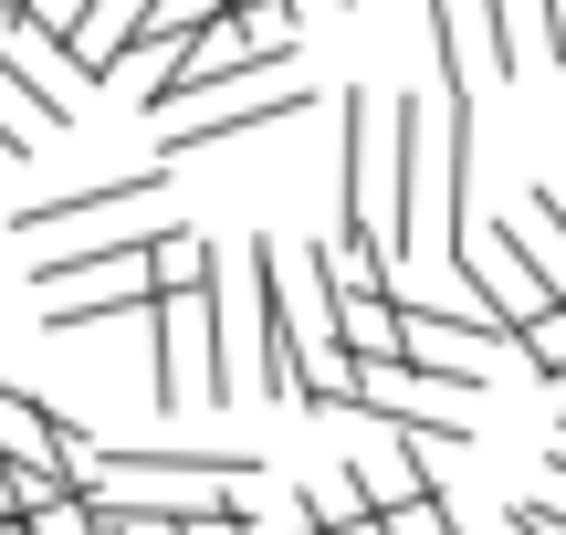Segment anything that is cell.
<instances>
[{
  "instance_id": "1",
  "label": "cell",
  "mask_w": 566,
  "mask_h": 535,
  "mask_svg": "<svg viewBox=\"0 0 566 535\" xmlns=\"http://www.w3.org/2000/svg\"><path fill=\"white\" fill-rule=\"evenodd\" d=\"M294 42H304V11H294V0H221V11L158 63L147 116H179V105L221 95V84H242V74H294Z\"/></svg>"
},
{
  "instance_id": "2",
  "label": "cell",
  "mask_w": 566,
  "mask_h": 535,
  "mask_svg": "<svg viewBox=\"0 0 566 535\" xmlns=\"http://www.w3.org/2000/svg\"><path fill=\"white\" fill-rule=\"evenodd\" d=\"M263 473L252 452H95V483L84 494H116V504H168V515H200V504L242 494Z\"/></svg>"
},
{
  "instance_id": "3",
  "label": "cell",
  "mask_w": 566,
  "mask_h": 535,
  "mask_svg": "<svg viewBox=\"0 0 566 535\" xmlns=\"http://www.w3.org/2000/svg\"><path fill=\"white\" fill-rule=\"evenodd\" d=\"M304 105H315V95H304L294 74H283V84H252V95H221V105H200V116H179V126H168V137H158V158L179 168V158H200V147L263 137V126H294Z\"/></svg>"
},
{
  "instance_id": "4",
  "label": "cell",
  "mask_w": 566,
  "mask_h": 535,
  "mask_svg": "<svg viewBox=\"0 0 566 535\" xmlns=\"http://www.w3.org/2000/svg\"><path fill=\"white\" fill-rule=\"evenodd\" d=\"M137 200H168V158L158 168H126V179H95V189H63V200H21L11 231H21V242H42L53 221H116V210H137Z\"/></svg>"
},
{
  "instance_id": "5",
  "label": "cell",
  "mask_w": 566,
  "mask_h": 535,
  "mask_svg": "<svg viewBox=\"0 0 566 535\" xmlns=\"http://www.w3.org/2000/svg\"><path fill=\"white\" fill-rule=\"evenodd\" d=\"M514 200H525V210H514V231H525V242H535V263H546V284L566 294V200H556L546 179H525V189H514Z\"/></svg>"
},
{
  "instance_id": "6",
  "label": "cell",
  "mask_w": 566,
  "mask_h": 535,
  "mask_svg": "<svg viewBox=\"0 0 566 535\" xmlns=\"http://www.w3.org/2000/svg\"><path fill=\"white\" fill-rule=\"evenodd\" d=\"M514 357H525V368L556 389V378H566V305H546L535 326H514Z\"/></svg>"
},
{
  "instance_id": "7",
  "label": "cell",
  "mask_w": 566,
  "mask_h": 535,
  "mask_svg": "<svg viewBox=\"0 0 566 535\" xmlns=\"http://www.w3.org/2000/svg\"><path fill=\"white\" fill-rule=\"evenodd\" d=\"M378 525L388 535H462V525H451V494H409V504H388Z\"/></svg>"
},
{
  "instance_id": "8",
  "label": "cell",
  "mask_w": 566,
  "mask_h": 535,
  "mask_svg": "<svg viewBox=\"0 0 566 535\" xmlns=\"http://www.w3.org/2000/svg\"><path fill=\"white\" fill-rule=\"evenodd\" d=\"M21 525H32V535H95V494H53V504H32Z\"/></svg>"
},
{
  "instance_id": "9",
  "label": "cell",
  "mask_w": 566,
  "mask_h": 535,
  "mask_svg": "<svg viewBox=\"0 0 566 535\" xmlns=\"http://www.w3.org/2000/svg\"><path fill=\"white\" fill-rule=\"evenodd\" d=\"M179 535H263L242 515V494H221V504H200V515H179Z\"/></svg>"
},
{
  "instance_id": "10",
  "label": "cell",
  "mask_w": 566,
  "mask_h": 535,
  "mask_svg": "<svg viewBox=\"0 0 566 535\" xmlns=\"http://www.w3.org/2000/svg\"><path fill=\"white\" fill-rule=\"evenodd\" d=\"M504 525H535V535H566V504H556V494H514V504H504Z\"/></svg>"
},
{
  "instance_id": "11",
  "label": "cell",
  "mask_w": 566,
  "mask_h": 535,
  "mask_svg": "<svg viewBox=\"0 0 566 535\" xmlns=\"http://www.w3.org/2000/svg\"><path fill=\"white\" fill-rule=\"evenodd\" d=\"M546 462H556V483H566V431H556V452H546Z\"/></svg>"
},
{
  "instance_id": "12",
  "label": "cell",
  "mask_w": 566,
  "mask_h": 535,
  "mask_svg": "<svg viewBox=\"0 0 566 535\" xmlns=\"http://www.w3.org/2000/svg\"><path fill=\"white\" fill-rule=\"evenodd\" d=\"M0 535H32V525H21V515H0Z\"/></svg>"
},
{
  "instance_id": "13",
  "label": "cell",
  "mask_w": 566,
  "mask_h": 535,
  "mask_svg": "<svg viewBox=\"0 0 566 535\" xmlns=\"http://www.w3.org/2000/svg\"><path fill=\"white\" fill-rule=\"evenodd\" d=\"M336 11H357V0H336Z\"/></svg>"
}]
</instances>
